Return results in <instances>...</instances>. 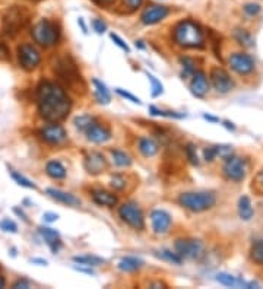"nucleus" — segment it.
I'll use <instances>...</instances> for the list:
<instances>
[{"label": "nucleus", "mask_w": 263, "mask_h": 289, "mask_svg": "<svg viewBox=\"0 0 263 289\" xmlns=\"http://www.w3.org/2000/svg\"><path fill=\"white\" fill-rule=\"evenodd\" d=\"M125 3H126L129 9L135 10L137 8H140V5L144 3V0H125Z\"/></svg>", "instance_id": "nucleus-49"}, {"label": "nucleus", "mask_w": 263, "mask_h": 289, "mask_svg": "<svg viewBox=\"0 0 263 289\" xmlns=\"http://www.w3.org/2000/svg\"><path fill=\"white\" fill-rule=\"evenodd\" d=\"M224 174L225 177L231 181H243L244 177H246V171H247V167H246V161L238 158V156H230L227 158L224 164Z\"/></svg>", "instance_id": "nucleus-9"}, {"label": "nucleus", "mask_w": 263, "mask_h": 289, "mask_svg": "<svg viewBox=\"0 0 263 289\" xmlns=\"http://www.w3.org/2000/svg\"><path fill=\"white\" fill-rule=\"evenodd\" d=\"M151 222L155 234H166L171 226V215L163 209H155L151 212Z\"/></svg>", "instance_id": "nucleus-17"}, {"label": "nucleus", "mask_w": 263, "mask_h": 289, "mask_svg": "<svg viewBox=\"0 0 263 289\" xmlns=\"http://www.w3.org/2000/svg\"><path fill=\"white\" fill-rule=\"evenodd\" d=\"M13 212L16 213V215H18V216H21V218H22V219H24V221L27 222V223H28V218H27V215H25V213L22 212V211H21L19 208H13Z\"/></svg>", "instance_id": "nucleus-52"}, {"label": "nucleus", "mask_w": 263, "mask_h": 289, "mask_svg": "<svg viewBox=\"0 0 263 289\" xmlns=\"http://www.w3.org/2000/svg\"><path fill=\"white\" fill-rule=\"evenodd\" d=\"M254 183H256V185H260L263 190V171H260V173L256 175V178H254Z\"/></svg>", "instance_id": "nucleus-51"}, {"label": "nucleus", "mask_w": 263, "mask_h": 289, "mask_svg": "<svg viewBox=\"0 0 263 289\" xmlns=\"http://www.w3.org/2000/svg\"><path fill=\"white\" fill-rule=\"evenodd\" d=\"M170 13V8L163 6V5H149L144 9L140 15V20L144 25H155L163 19H166Z\"/></svg>", "instance_id": "nucleus-12"}, {"label": "nucleus", "mask_w": 263, "mask_h": 289, "mask_svg": "<svg viewBox=\"0 0 263 289\" xmlns=\"http://www.w3.org/2000/svg\"><path fill=\"white\" fill-rule=\"evenodd\" d=\"M10 58V50L9 47L6 46V43L0 41V60L2 61H6Z\"/></svg>", "instance_id": "nucleus-46"}, {"label": "nucleus", "mask_w": 263, "mask_h": 289, "mask_svg": "<svg viewBox=\"0 0 263 289\" xmlns=\"http://www.w3.org/2000/svg\"><path fill=\"white\" fill-rule=\"evenodd\" d=\"M75 269L79 270V272H82V273H88V275H94V270L91 269V267H88V269H85V267H80V266H75Z\"/></svg>", "instance_id": "nucleus-53"}, {"label": "nucleus", "mask_w": 263, "mask_h": 289, "mask_svg": "<svg viewBox=\"0 0 263 289\" xmlns=\"http://www.w3.org/2000/svg\"><path fill=\"white\" fill-rule=\"evenodd\" d=\"M37 107L44 120L56 123L66 118L70 111V99L58 84L44 80L37 88Z\"/></svg>", "instance_id": "nucleus-1"}, {"label": "nucleus", "mask_w": 263, "mask_h": 289, "mask_svg": "<svg viewBox=\"0 0 263 289\" xmlns=\"http://www.w3.org/2000/svg\"><path fill=\"white\" fill-rule=\"evenodd\" d=\"M39 235L43 237V240L47 242V245L50 247V250L53 251L54 254L60 250L62 247V240H60V234L53 228H47V226H41L38 228Z\"/></svg>", "instance_id": "nucleus-19"}, {"label": "nucleus", "mask_w": 263, "mask_h": 289, "mask_svg": "<svg viewBox=\"0 0 263 289\" xmlns=\"http://www.w3.org/2000/svg\"><path fill=\"white\" fill-rule=\"evenodd\" d=\"M39 137L49 144H62L66 142V130L58 125H49L39 130Z\"/></svg>", "instance_id": "nucleus-13"}, {"label": "nucleus", "mask_w": 263, "mask_h": 289, "mask_svg": "<svg viewBox=\"0 0 263 289\" xmlns=\"http://www.w3.org/2000/svg\"><path fill=\"white\" fill-rule=\"evenodd\" d=\"M32 263H41V264H44V266H46V264H47V261L46 260H41V259H32Z\"/></svg>", "instance_id": "nucleus-57"}, {"label": "nucleus", "mask_w": 263, "mask_h": 289, "mask_svg": "<svg viewBox=\"0 0 263 289\" xmlns=\"http://www.w3.org/2000/svg\"><path fill=\"white\" fill-rule=\"evenodd\" d=\"M180 204L192 211V212H204L211 209L216 202L214 193L211 192H197V193H183L178 197Z\"/></svg>", "instance_id": "nucleus-5"}, {"label": "nucleus", "mask_w": 263, "mask_h": 289, "mask_svg": "<svg viewBox=\"0 0 263 289\" xmlns=\"http://www.w3.org/2000/svg\"><path fill=\"white\" fill-rule=\"evenodd\" d=\"M54 75L66 85V87L72 88L73 91H79V85L84 87V80L80 76L78 66L75 63V60L70 57L69 54L62 56L57 58L56 65H54Z\"/></svg>", "instance_id": "nucleus-3"}, {"label": "nucleus", "mask_w": 263, "mask_h": 289, "mask_svg": "<svg viewBox=\"0 0 263 289\" xmlns=\"http://www.w3.org/2000/svg\"><path fill=\"white\" fill-rule=\"evenodd\" d=\"M92 199L94 202L99 204V206H114L117 203V197L113 193H108L106 190H94L92 192Z\"/></svg>", "instance_id": "nucleus-23"}, {"label": "nucleus", "mask_w": 263, "mask_h": 289, "mask_svg": "<svg viewBox=\"0 0 263 289\" xmlns=\"http://www.w3.org/2000/svg\"><path fill=\"white\" fill-rule=\"evenodd\" d=\"M190 91L192 94L199 98H202L208 94L209 91V82L208 77L205 75V72L202 70H196L195 73L192 75V82H190Z\"/></svg>", "instance_id": "nucleus-18"}, {"label": "nucleus", "mask_w": 263, "mask_h": 289, "mask_svg": "<svg viewBox=\"0 0 263 289\" xmlns=\"http://www.w3.org/2000/svg\"><path fill=\"white\" fill-rule=\"evenodd\" d=\"M92 28L97 34H104L107 31V24L103 19H92Z\"/></svg>", "instance_id": "nucleus-43"}, {"label": "nucleus", "mask_w": 263, "mask_h": 289, "mask_svg": "<svg viewBox=\"0 0 263 289\" xmlns=\"http://www.w3.org/2000/svg\"><path fill=\"white\" fill-rule=\"evenodd\" d=\"M118 215L123 221L126 222L127 225H130L135 230H144L145 228V218H144V212L139 208V204L135 202L123 203L118 209Z\"/></svg>", "instance_id": "nucleus-7"}, {"label": "nucleus", "mask_w": 263, "mask_h": 289, "mask_svg": "<svg viewBox=\"0 0 263 289\" xmlns=\"http://www.w3.org/2000/svg\"><path fill=\"white\" fill-rule=\"evenodd\" d=\"M215 152H216V156L222 158V159H227L230 156H233V146H228V144H218V146H214Z\"/></svg>", "instance_id": "nucleus-38"}, {"label": "nucleus", "mask_w": 263, "mask_h": 289, "mask_svg": "<svg viewBox=\"0 0 263 289\" xmlns=\"http://www.w3.org/2000/svg\"><path fill=\"white\" fill-rule=\"evenodd\" d=\"M250 257L254 263L263 264V238L256 240L252 244V250H250Z\"/></svg>", "instance_id": "nucleus-31"}, {"label": "nucleus", "mask_w": 263, "mask_h": 289, "mask_svg": "<svg viewBox=\"0 0 263 289\" xmlns=\"http://www.w3.org/2000/svg\"><path fill=\"white\" fill-rule=\"evenodd\" d=\"M142 266H144V261L137 257H123L117 264V267L122 272H136Z\"/></svg>", "instance_id": "nucleus-27"}, {"label": "nucleus", "mask_w": 263, "mask_h": 289, "mask_svg": "<svg viewBox=\"0 0 263 289\" xmlns=\"http://www.w3.org/2000/svg\"><path fill=\"white\" fill-rule=\"evenodd\" d=\"M158 259H161V260H166V261H170V263H174V264H181V256L175 251L173 253L171 250H161V251H155L154 253Z\"/></svg>", "instance_id": "nucleus-29"}, {"label": "nucleus", "mask_w": 263, "mask_h": 289, "mask_svg": "<svg viewBox=\"0 0 263 289\" xmlns=\"http://www.w3.org/2000/svg\"><path fill=\"white\" fill-rule=\"evenodd\" d=\"M85 170L88 173L92 174V175H97V174L104 173L107 170V161L104 158V155L99 154V152H91L85 156Z\"/></svg>", "instance_id": "nucleus-16"}, {"label": "nucleus", "mask_w": 263, "mask_h": 289, "mask_svg": "<svg viewBox=\"0 0 263 289\" xmlns=\"http://www.w3.org/2000/svg\"><path fill=\"white\" fill-rule=\"evenodd\" d=\"M78 24L80 25V27H82V31H84V34H87V32H88L87 27H85V24H84V19H82V18H79Z\"/></svg>", "instance_id": "nucleus-56"}, {"label": "nucleus", "mask_w": 263, "mask_h": 289, "mask_svg": "<svg viewBox=\"0 0 263 289\" xmlns=\"http://www.w3.org/2000/svg\"><path fill=\"white\" fill-rule=\"evenodd\" d=\"M244 12L249 15V16H256V15H259L260 13V5H257V3H247V5H244Z\"/></svg>", "instance_id": "nucleus-42"}, {"label": "nucleus", "mask_w": 263, "mask_h": 289, "mask_svg": "<svg viewBox=\"0 0 263 289\" xmlns=\"http://www.w3.org/2000/svg\"><path fill=\"white\" fill-rule=\"evenodd\" d=\"M136 47H139V48H145V46L142 44V41H136Z\"/></svg>", "instance_id": "nucleus-60"}, {"label": "nucleus", "mask_w": 263, "mask_h": 289, "mask_svg": "<svg viewBox=\"0 0 263 289\" xmlns=\"http://www.w3.org/2000/svg\"><path fill=\"white\" fill-rule=\"evenodd\" d=\"M204 118H206L208 121H212V123H218L219 121V118H216L214 116H209V114H204Z\"/></svg>", "instance_id": "nucleus-54"}, {"label": "nucleus", "mask_w": 263, "mask_h": 289, "mask_svg": "<svg viewBox=\"0 0 263 289\" xmlns=\"http://www.w3.org/2000/svg\"><path fill=\"white\" fill-rule=\"evenodd\" d=\"M211 80L214 88L219 94H227L234 88L233 79L225 72L224 69L214 68L211 70Z\"/></svg>", "instance_id": "nucleus-14"}, {"label": "nucleus", "mask_w": 263, "mask_h": 289, "mask_svg": "<svg viewBox=\"0 0 263 289\" xmlns=\"http://www.w3.org/2000/svg\"><path fill=\"white\" fill-rule=\"evenodd\" d=\"M28 20V12L22 6H13L6 10L2 18V29L6 35L15 37Z\"/></svg>", "instance_id": "nucleus-6"}, {"label": "nucleus", "mask_w": 263, "mask_h": 289, "mask_svg": "<svg viewBox=\"0 0 263 289\" xmlns=\"http://www.w3.org/2000/svg\"><path fill=\"white\" fill-rule=\"evenodd\" d=\"M149 113H151L152 116L168 117V118H183V117H186L185 114H177L174 111H163V110H158V108L154 106L149 107Z\"/></svg>", "instance_id": "nucleus-35"}, {"label": "nucleus", "mask_w": 263, "mask_h": 289, "mask_svg": "<svg viewBox=\"0 0 263 289\" xmlns=\"http://www.w3.org/2000/svg\"><path fill=\"white\" fill-rule=\"evenodd\" d=\"M73 261L78 263V264H82V266H89V267H92V266H99V264L106 263L104 259L97 257V256H91V254H87V256H75V257H73Z\"/></svg>", "instance_id": "nucleus-28"}, {"label": "nucleus", "mask_w": 263, "mask_h": 289, "mask_svg": "<svg viewBox=\"0 0 263 289\" xmlns=\"http://www.w3.org/2000/svg\"><path fill=\"white\" fill-rule=\"evenodd\" d=\"M95 121V118L91 116H79L75 118V126H76V129H79L80 132H85L89 126L92 125Z\"/></svg>", "instance_id": "nucleus-34"}, {"label": "nucleus", "mask_w": 263, "mask_h": 289, "mask_svg": "<svg viewBox=\"0 0 263 289\" xmlns=\"http://www.w3.org/2000/svg\"><path fill=\"white\" fill-rule=\"evenodd\" d=\"M12 288L13 289H19V288H22V289H28V288H31V283H29V280H27V279H18L13 285H12Z\"/></svg>", "instance_id": "nucleus-48"}, {"label": "nucleus", "mask_w": 263, "mask_h": 289, "mask_svg": "<svg viewBox=\"0 0 263 289\" xmlns=\"http://www.w3.org/2000/svg\"><path fill=\"white\" fill-rule=\"evenodd\" d=\"M43 218H44V221L46 222H54L58 219V215L57 213H50V212H46L43 215Z\"/></svg>", "instance_id": "nucleus-50"}, {"label": "nucleus", "mask_w": 263, "mask_h": 289, "mask_svg": "<svg viewBox=\"0 0 263 289\" xmlns=\"http://www.w3.org/2000/svg\"><path fill=\"white\" fill-rule=\"evenodd\" d=\"M110 38L113 39V41H114V44H116V46H118V47L122 48V50H125L126 53H130V47H129L126 43H125L123 39L120 38V37H118L117 34L111 32V34H110Z\"/></svg>", "instance_id": "nucleus-45"}, {"label": "nucleus", "mask_w": 263, "mask_h": 289, "mask_svg": "<svg viewBox=\"0 0 263 289\" xmlns=\"http://www.w3.org/2000/svg\"><path fill=\"white\" fill-rule=\"evenodd\" d=\"M5 285H6V280H5V278L0 275V289L2 288H5Z\"/></svg>", "instance_id": "nucleus-58"}, {"label": "nucleus", "mask_w": 263, "mask_h": 289, "mask_svg": "<svg viewBox=\"0 0 263 289\" xmlns=\"http://www.w3.org/2000/svg\"><path fill=\"white\" fill-rule=\"evenodd\" d=\"M224 123H225V127H227V129H231V130L235 129V126H233V123H230V121H224Z\"/></svg>", "instance_id": "nucleus-59"}, {"label": "nucleus", "mask_w": 263, "mask_h": 289, "mask_svg": "<svg viewBox=\"0 0 263 289\" xmlns=\"http://www.w3.org/2000/svg\"><path fill=\"white\" fill-rule=\"evenodd\" d=\"M46 173L53 180H63L66 177V168L58 161H50L46 165Z\"/></svg>", "instance_id": "nucleus-25"}, {"label": "nucleus", "mask_w": 263, "mask_h": 289, "mask_svg": "<svg viewBox=\"0 0 263 289\" xmlns=\"http://www.w3.org/2000/svg\"><path fill=\"white\" fill-rule=\"evenodd\" d=\"M116 92L120 96L126 98V99H129V101H132V102H135V104H142V102H140V99H139L137 96H135V95H133V94H130V92H127V91H123L122 88H117Z\"/></svg>", "instance_id": "nucleus-44"}, {"label": "nucleus", "mask_w": 263, "mask_h": 289, "mask_svg": "<svg viewBox=\"0 0 263 289\" xmlns=\"http://www.w3.org/2000/svg\"><path fill=\"white\" fill-rule=\"evenodd\" d=\"M234 37L238 41V44H241L243 47H253V37H252L250 32H247L246 29H235Z\"/></svg>", "instance_id": "nucleus-32"}, {"label": "nucleus", "mask_w": 263, "mask_h": 289, "mask_svg": "<svg viewBox=\"0 0 263 289\" xmlns=\"http://www.w3.org/2000/svg\"><path fill=\"white\" fill-rule=\"evenodd\" d=\"M173 38L175 44L185 48H202L205 37L202 28L190 19L181 20L173 28Z\"/></svg>", "instance_id": "nucleus-2"}, {"label": "nucleus", "mask_w": 263, "mask_h": 289, "mask_svg": "<svg viewBox=\"0 0 263 289\" xmlns=\"http://www.w3.org/2000/svg\"><path fill=\"white\" fill-rule=\"evenodd\" d=\"M137 148H139L140 154L146 156V158L155 156L158 154V151H159V146L152 137H140L139 142H137Z\"/></svg>", "instance_id": "nucleus-22"}, {"label": "nucleus", "mask_w": 263, "mask_h": 289, "mask_svg": "<svg viewBox=\"0 0 263 289\" xmlns=\"http://www.w3.org/2000/svg\"><path fill=\"white\" fill-rule=\"evenodd\" d=\"M180 63L183 65V69H185V72H183V76H189V75H193L196 72V65H195V60L190 57H181L180 58Z\"/></svg>", "instance_id": "nucleus-37"}, {"label": "nucleus", "mask_w": 263, "mask_h": 289, "mask_svg": "<svg viewBox=\"0 0 263 289\" xmlns=\"http://www.w3.org/2000/svg\"><path fill=\"white\" fill-rule=\"evenodd\" d=\"M111 187H113L114 190H123V189L126 187V178H125V175H122V174H114V175L111 177Z\"/></svg>", "instance_id": "nucleus-41"}, {"label": "nucleus", "mask_w": 263, "mask_h": 289, "mask_svg": "<svg viewBox=\"0 0 263 289\" xmlns=\"http://www.w3.org/2000/svg\"><path fill=\"white\" fill-rule=\"evenodd\" d=\"M238 215L243 221H250L253 218V206L249 196H241L238 200Z\"/></svg>", "instance_id": "nucleus-24"}, {"label": "nucleus", "mask_w": 263, "mask_h": 289, "mask_svg": "<svg viewBox=\"0 0 263 289\" xmlns=\"http://www.w3.org/2000/svg\"><path fill=\"white\" fill-rule=\"evenodd\" d=\"M32 38L34 41L39 44L41 47H53L58 43L60 38V31L58 27L50 19L38 20L34 27H32Z\"/></svg>", "instance_id": "nucleus-4"}, {"label": "nucleus", "mask_w": 263, "mask_h": 289, "mask_svg": "<svg viewBox=\"0 0 263 289\" xmlns=\"http://www.w3.org/2000/svg\"><path fill=\"white\" fill-rule=\"evenodd\" d=\"M215 279H216V282H219L221 285H224V286H230V288H235V286H246V288L257 286L254 282H252V283H246L244 280L238 279V278H235V276L230 275V273H225V272L218 273V275L215 276Z\"/></svg>", "instance_id": "nucleus-21"}, {"label": "nucleus", "mask_w": 263, "mask_h": 289, "mask_svg": "<svg viewBox=\"0 0 263 289\" xmlns=\"http://www.w3.org/2000/svg\"><path fill=\"white\" fill-rule=\"evenodd\" d=\"M110 152H111L114 164L118 165V167H129V165L132 164V158L126 152H123L120 149H111Z\"/></svg>", "instance_id": "nucleus-30"}, {"label": "nucleus", "mask_w": 263, "mask_h": 289, "mask_svg": "<svg viewBox=\"0 0 263 289\" xmlns=\"http://www.w3.org/2000/svg\"><path fill=\"white\" fill-rule=\"evenodd\" d=\"M87 135V139L89 142H94V143H104L111 139V132L107 126L98 123L97 120L92 123V125L88 127L87 130L84 132Z\"/></svg>", "instance_id": "nucleus-15"}, {"label": "nucleus", "mask_w": 263, "mask_h": 289, "mask_svg": "<svg viewBox=\"0 0 263 289\" xmlns=\"http://www.w3.org/2000/svg\"><path fill=\"white\" fill-rule=\"evenodd\" d=\"M34 2H39V0H34Z\"/></svg>", "instance_id": "nucleus-61"}, {"label": "nucleus", "mask_w": 263, "mask_h": 289, "mask_svg": "<svg viewBox=\"0 0 263 289\" xmlns=\"http://www.w3.org/2000/svg\"><path fill=\"white\" fill-rule=\"evenodd\" d=\"M19 65L25 70H34L41 63V56L38 50L31 44H21L18 47Z\"/></svg>", "instance_id": "nucleus-10"}, {"label": "nucleus", "mask_w": 263, "mask_h": 289, "mask_svg": "<svg viewBox=\"0 0 263 289\" xmlns=\"http://www.w3.org/2000/svg\"><path fill=\"white\" fill-rule=\"evenodd\" d=\"M146 76H148L149 82H151V85H152V96H158L159 94H163V89H164L163 84H161L154 75H149L148 72H146Z\"/></svg>", "instance_id": "nucleus-39"}, {"label": "nucleus", "mask_w": 263, "mask_h": 289, "mask_svg": "<svg viewBox=\"0 0 263 289\" xmlns=\"http://www.w3.org/2000/svg\"><path fill=\"white\" fill-rule=\"evenodd\" d=\"M92 84L95 88V98H97L98 102L99 104H110L111 95H110V91L107 89V87L98 79H92Z\"/></svg>", "instance_id": "nucleus-26"}, {"label": "nucleus", "mask_w": 263, "mask_h": 289, "mask_svg": "<svg viewBox=\"0 0 263 289\" xmlns=\"http://www.w3.org/2000/svg\"><path fill=\"white\" fill-rule=\"evenodd\" d=\"M10 177H12L16 183L19 184V185L25 187V189H32V190L37 189V184L34 183V181H31V180H28L27 177H24L22 174L16 173V171H10Z\"/></svg>", "instance_id": "nucleus-33"}, {"label": "nucleus", "mask_w": 263, "mask_h": 289, "mask_svg": "<svg viewBox=\"0 0 263 289\" xmlns=\"http://www.w3.org/2000/svg\"><path fill=\"white\" fill-rule=\"evenodd\" d=\"M95 3L98 5H111L113 2H116V0H94Z\"/></svg>", "instance_id": "nucleus-55"}, {"label": "nucleus", "mask_w": 263, "mask_h": 289, "mask_svg": "<svg viewBox=\"0 0 263 289\" xmlns=\"http://www.w3.org/2000/svg\"><path fill=\"white\" fill-rule=\"evenodd\" d=\"M228 65L233 69L235 73L238 75H249L250 72H253L254 60L249 54L243 53H234L228 58Z\"/></svg>", "instance_id": "nucleus-11"}, {"label": "nucleus", "mask_w": 263, "mask_h": 289, "mask_svg": "<svg viewBox=\"0 0 263 289\" xmlns=\"http://www.w3.org/2000/svg\"><path fill=\"white\" fill-rule=\"evenodd\" d=\"M0 230L5 232H10V234H16L18 232V225L12 221V219L6 218V219L0 221Z\"/></svg>", "instance_id": "nucleus-40"}, {"label": "nucleus", "mask_w": 263, "mask_h": 289, "mask_svg": "<svg viewBox=\"0 0 263 289\" xmlns=\"http://www.w3.org/2000/svg\"><path fill=\"white\" fill-rule=\"evenodd\" d=\"M204 156L205 159L208 161V162H212L215 158H216V152H215V148H208V149H205L204 151Z\"/></svg>", "instance_id": "nucleus-47"}, {"label": "nucleus", "mask_w": 263, "mask_h": 289, "mask_svg": "<svg viewBox=\"0 0 263 289\" xmlns=\"http://www.w3.org/2000/svg\"><path fill=\"white\" fill-rule=\"evenodd\" d=\"M46 193L49 194L51 199H54L56 202L63 203L66 206H79L80 204V200H79L76 196L70 194V193L63 192V190H58V189H47Z\"/></svg>", "instance_id": "nucleus-20"}, {"label": "nucleus", "mask_w": 263, "mask_h": 289, "mask_svg": "<svg viewBox=\"0 0 263 289\" xmlns=\"http://www.w3.org/2000/svg\"><path fill=\"white\" fill-rule=\"evenodd\" d=\"M186 158L189 159V162L193 165H199V156H197V151H196V146L193 143H189L185 148Z\"/></svg>", "instance_id": "nucleus-36"}, {"label": "nucleus", "mask_w": 263, "mask_h": 289, "mask_svg": "<svg viewBox=\"0 0 263 289\" xmlns=\"http://www.w3.org/2000/svg\"><path fill=\"white\" fill-rule=\"evenodd\" d=\"M175 251L187 260H200L205 254V245L199 240H177L174 244Z\"/></svg>", "instance_id": "nucleus-8"}]
</instances>
